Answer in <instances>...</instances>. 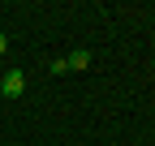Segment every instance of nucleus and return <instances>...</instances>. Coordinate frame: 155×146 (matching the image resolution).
<instances>
[{"instance_id":"1","label":"nucleus","mask_w":155,"mask_h":146,"mask_svg":"<svg viewBox=\"0 0 155 146\" xmlns=\"http://www.w3.org/2000/svg\"><path fill=\"white\" fill-rule=\"evenodd\" d=\"M22 90H26V73L22 69H9L5 78H0V95L5 99H22Z\"/></svg>"},{"instance_id":"2","label":"nucleus","mask_w":155,"mask_h":146,"mask_svg":"<svg viewBox=\"0 0 155 146\" xmlns=\"http://www.w3.org/2000/svg\"><path fill=\"white\" fill-rule=\"evenodd\" d=\"M65 65H69V69H91V52H82V47H78V52H69V56H65Z\"/></svg>"},{"instance_id":"3","label":"nucleus","mask_w":155,"mask_h":146,"mask_svg":"<svg viewBox=\"0 0 155 146\" xmlns=\"http://www.w3.org/2000/svg\"><path fill=\"white\" fill-rule=\"evenodd\" d=\"M5 52H9V39H5V30H0V56H5Z\"/></svg>"}]
</instances>
